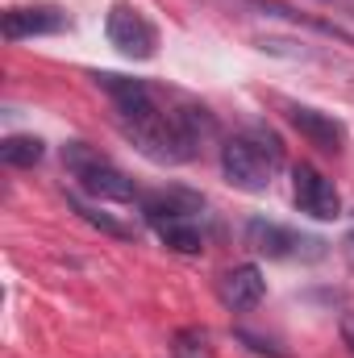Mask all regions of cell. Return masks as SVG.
I'll return each mask as SVG.
<instances>
[{"mask_svg":"<svg viewBox=\"0 0 354 358\" xmlns=\"http://www.w3.org/2000/svg\"><path fill=\"white\" fill-rule=\"evenodd\" d=\"M92 80L113 100V117L125 142H134V150L146 155L150 163H163V167L192 163L204 150V142L217 134L213 113L196 100L159 92L146 80H129L113 71H96Z\"/></svg>","mask_w":354,"mask_h":358,"instance_id":"cell-1","label":"cell"},{"mask_svg":"<svg viewBox=\"0 0 354 358\" xmlns=\"http://www.w3.org/2000/svg\"><path fill=\"white\" fill-rule=\"evenodd\" d=\"M142 217L146 225L176 250V255H200L204 250V200L187 187H167V192H146L142 196Z\"/></svg>","mask_w":354,"mask_h":358,"instance_id":"cell-2","label":"cell"},{"mask_svg":"<svg viewBox=\"0 0 354 358\" xmlns=\"http://www.w3.org/2000/svg\"><path fill=\"white\" fill-rule=\"evenodd\" d=\"M221 171L238 192H267L283 171V142L263 125L238 129L221 146Z\"/></svg>","mask_w":354,"mask_h":358,"instance_id":"cell-3","label":"cell"},{"mask_svg":"<svg viewBox=\"0 0 354 358\" xmlns=\"http://www.w3.org/2000/svg\"><path fill=\"white\" fill-rule=\"evenodd\" d=\"M63 167L92 204H142V196H146L113 159H104L88 142H67L63 146Z\"/></svg>","mask_w":354,"mask_h":358,"instance_id":"cell-4","label":"cell"},{"mask_svg":"<svg viewBox=\"0 0 354 358\" xmlns=\"http://www.w3.org/2000/svg\"><path fill=\"white\" fill-rule=\"evenodd\" d=\"M104 34H108V42L125 55V59H155L159 55V25L138 8V4H125V0H117L113 8H108V17H104Z\"/></svg>","mask_w":354,"mask_h":358,"instance_id":"cell-5","label":"cell"},{"mask_svg":"<svg viewBox=\"0 0 354 358\" xmlns=\"http://www.w3.org/2000/svg\"><path fill=\"white\" fill-rule=\"evenodd\" d=\"M246 246H250L255 255H267V259H300V255L317 259V255H321V242L300 238L296 229H288V225H279V221H263V217L246 221Z\"/></svg>","mask_w":354,"mask_h":358,"instance_id":"cell-6","label":"cell"},{"mask_svg":"<svg viewBox=\"0 0 354 358\" xmlns=\"http://www.w3.org/2000/svg\"><path fill=\"white\" fill-rule=\"evenodd\" d=\"M292 200H296V208H300L304 217H313V221H334V217L342 213V196H338L334 179L321 176V171L309 167V163H300V167L292 171Z\"/></svg>","mask_w":354,"mask_h":358,"instance_id":"cell-7","label":"cell"},{"mask_svg":"<svg viewBox=\"0 0 354 358\" xmlns=\"http://www.w3.org/2000/svg\"><path fill=\"white\" fill-rule=\"evenodd\" d=\"M288 121H292V129H296L309 146H317V150H325V155H338V150L346 146V125H342L334 113H321V108H313V104H288Z\"/></svg>","mask_w":354,"mask_h":358,"instance_id":"cell-8","label":"cell"},{"mask_svg":"<svg viewBox=\"0 0 354 358\" xmlns=\"http://www.w3.org/2000/svg\"><path fill=\"white\" fill-rule=\"evenodd\" d=\"M217 296L229 313H255L267 296V279L255 263H242V267H229L217 279Z\"/></svg>","mask_w":354,"mask_h":358,"instance_id":"cell-9","label":"cell"},{"mask_svg":"<svg viewBox=\"0 0 354 358\" xmlns=\"http://www.w3.org/2000/svg\"><path fill=\"white\" fill-rule=\"evenodd\" d=\"M71 25V17L55 4H29V8H8L4 13V38L8 42H25V38H42V34H63Z\"/></svg>","mask_w":354,"mask_h":358,"instance_id":"cell-10","label":"cell"},{"mask_svg":"<svg viewBox=\"0 0 354 358\" xmlns=\"http://www.w3.org/2000/svg\"><path fill=\"white\" fill-rule=\"evenodd\" d=\"M42 155H46V142L34 138V134H13V138L0 142V159L8 167H38Z\"/></svg>","mask_w":354,"mask_h":358,"instance_id":"cell-11","label":"cell"},{"mask_svg":"<svg viewBox=\"0 0 354 358\" xmlns=\"http://www.w3.org/2000/svg\"><path fill=\"white\" fill-rule=\"evenodd\" d=\"M342 342L351 346V355H354V313H346V317H342Z\"/></svg>","mask_w":354,"mask_h":358,"instance_id":"cell-12","label":"cell"},{"mask_svg":"<svg viewBox=\"0 0 354 358\" xmlns=\"http://www.w3.org/2000/svg\"><path fill=\"white\" fill-rule=\"evenodd\" d=\"M346 255H351V263H354V234L346 238Z\"/></svg>","mask_w":354,"mask_h":358,"instance_id":"cell-13","label":"cell"}]
</instances>
